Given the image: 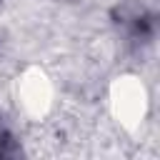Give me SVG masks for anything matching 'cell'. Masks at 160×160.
<instances>
[{
	"instance_id": "cell-3",
	"label": "cell",
	"mask_w": 160,
	"mask_h": 160,
	"mask_svg": "<svg viewBox=\"0 0 160 160\" xmlns=\"http://www.w3.org/2000/svg\"><path fill=\"white\" fill-rule=\"evenodd\" d=\"M65 2H78V0H65Z\"/></svg>"
},
{
	"instance_id": "cell-1",
	"label": "cell",
	"mask_w": 160,
	"mask_h": 160,
	"mask_svg": "<svg viewBox=\"0 0 160 160\" xmlns=\"http://www.w3.org/2000/svg\"><path fill=\"white\" fill-rule=\"evenodd\" d=\"M115 25L125 32L128 42L140 48L148 45L155 38V15L140 2V0H122L112 8Z\"/></svg>"
},
{
	"instance_id": "cell-2",
	"label": "cell",
	"mask_w": 160,
	"mask_h": 160,
	"mask_svg": "<svg viewBox=\"0 0 160 160\" xmlns=\"http://www.w3.org/2000/svg\"><path fill=\"white\" fill-rule=\"evenodd\" d=\"M15 155H20V148L15 142V135L5 125V118L0 115V158H15Z\"/></svg>"
}]
</instances>
